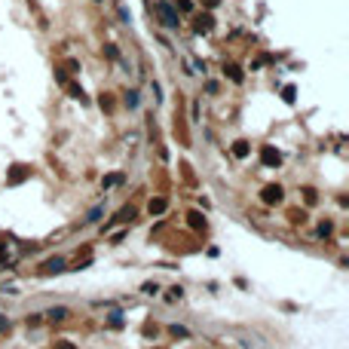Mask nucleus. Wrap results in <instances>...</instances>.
I'll list each match as a JSON object with an SVG mask.
<instances>
[{"label":"nucleus","mask_w":349,"mask_h":349,"mask_svg":"<svg viewBox=\"0 0 349 349\" xmlns=\"http://www.w3.org/2000/svg\"><path fill=\"white\" fill-rule=\"evenodd\" d=\"M261 162L263 166H279V162H282V153H279L276 147H263L261 150Z\"/></svg>","instance_id":"obj_1"},{"label":"nucleus","mask_w":349,"mask_h":349,"mask_svg":"<svg viewBox=\"0 0 349 349\" xmlns=\"http://www.w3.org/2000/svg\"><path fill=\"white\" fill-rule=\"evenodd\" d=\"M159 19H162V25H166V28H174V25H178V13H174L172 6H166V3L159 6Z\"/></svg>","instance_id":"obj_2"},{"label":"nucleus","mask_w":349,"mask_h":349,"mask_svg":"<svg viewBox=\"0 0 349 349\" xmlns=\"http://www.w3.org/2000/svg\"><path fill=\"white\" fill-rule=\"evenodd\" d=\"M263 202H282V187H279V184H270V187L263 190Z\"/></svg>","instance_id":"obj_3"},{"label":"nucleus","mask_w":349,"mask_h":349,"mask_svg":"<svg viewBox=\"0 0 349 349\" xmlns=\"http://www.w3.org/2000/svg\"><path fill=\"white\" fill-rule=\"evenodd\" d=\"M28 174H31V172H28L25 166H13V172H9V184H22Z\"/></svg>","instance_id":"obj_4"},{"label":"nucleus","mask_w":349,"mask_h":349,"mask_svg":"<svg viewBox=\"0 0 349 349\" xmlns=\"http://www.w3.org/2000/svg\"><path fill=\"white\" fill-rule=\"evenodd\" d=\"M193 28H196V34H205V31H212V16H202V19L196 22Z\"/></svg>","instance_id":"obj_5"},{"label":"nucleus","mask_w":349,"mask_h":349,"mask_svg":"<svg viewBox=\"0 0 349 349\" xmlns=\"http://www.w3.org/2000/svg\"><path fill=\"white\" fill-rule=\"evenodd\" d=\"M166 212V199H150V215H162Z\"/></svg>","instance_id":"obj_6"},{"label":"nucleus","mask_w":349,"mask_h":349,"mask_svg":"<svg viewBox=\"0 0 349 349\" xmlns=\"http://www.w3.org/2000/svg\"><path fill=\"white\" fill-rule=\"evenodd\" d=\"M46 316H49V319H55V322H62V319L67 316V309H65V306H55V309H49V312H46Z\"/></svg>","instance_id":"obj_7"},{"label":"nucleus","mask_w":349,"mask_h":349,"mask_svg":"<svg viewBox=\"0 0 349 349\" xmlns=\"http://www.w3.org/2000/svg\"><path fill=\"white\" fill-rule=\"evenodd\" d=\"M233 153H236L239 159H242V156H248V144H245V141H236V147H233Z\"/></svg>","instance_id":"obj_8"},{"label":"nucleus","mask_w":349,"mask_h":349,"mask_svg":"<svg viewBox=\"0 0 349 349\" xmlns=\"http://www.w3.org/2000/svg\"><path fill=\"white\" fill-rule=\"evenodd\" d=\"M46 270H49V273H58V270H65V261H62V258H55V261H49V263H46Z\"/></svg>","instance_id":"obj_9"},{"label":"nucleus","mask_w":349,"mask_h":349,"mask_svg":"<svg viewBox=\"0 0 349 349\" xmlns=\"http://www.w3.org/2000/svg\"><path fill=\"white\" fill-rule=\"evenodd\" d=\"M227 74H230V80H236V83H239V80H242V74H239V67H233V65L227 67Z\"/></svg>","instance_id":"obj_10"},{"label":"nucleus","mask_w":349,"mask_h":349,"mask_svg":"<svg viewBox=\"0 0 349 349\" xmlns=\"http://www.w3.org/2000/svg\"><path fill=\"white\" fill-rule=\"evenodd\" d=\"M132 215H135V212H132V208H123V212H120V215H116V220H132Z\"/></svg>","instance_id":"obj_11"},{"label":"nucleus","mask_w":349,"mask_h":349,"mask_svg":"<svg viewBox=\"0 0 349 349\" xmlns=\"http://www.w3.org/2000/svg\"><path fill=\"white\" fill-rule=\"evenodd\" d=\"M126 104H129V108H138V92H129V95H126Z\"/></svg>","instance_id":"obj_12"},{"label":"nucleus","mask_w":349,"mask_h":349,"mask_svg":"<svg viewBox=\"0 0 349 349\" xmlns=\"http://www.w3.org/2000/svg\"><path fill=\"white\" fill-rule=\"evenodd\" d=\"M172 334H174V337H187V328H181V325H172Z\"/></svg>","instance_id":"obj_13"},{"label":"nucleus","mask_w":349,"mask_h":349,"mask_svg":"<svg viewBox=\"0 0 349 349\" xmlns=\"http://www.w3.org/2000/svg\"><path fill=\"white\" fill-rule=\"evenodd\" d=\"M101 212H104L101 205H98V208H92V212H89V218H86V220H98V218H101Z\"/></svg>","instance_id":"obj_14"},{"label":"nucleus","mask_w":349,"mask_h":349,"mask_svg":"<svg viewBox=\"0 0 349 349\" xmlns=\"http://www.w3.org/2000/svg\"><path fill=\"white\" fill-rule=\"evenodd\" d=\"M55 349H77V346H74L71 340H58V343H55Z\"/></svg>","instance_id":"obj_15"},{"label":"nucleus","mask_w":349,"mask_h":349,"mask_svg":"<svg viewBox=\"0 0 349 349\" xmlns=\"http://www.w3.org/2000/svg\"><path fill=\"white\" fill-rule=\"evenodd\" d=\"M285 101H294V86H285V95H282Z\"/></svg>","instance_id":"obj_16"},{"label":"nucleus","mask_w":349,"mask_h":349,"mask_svg":"<svg viewBox=\"0 0 349 349\" xmlns=\"http://www.w3.org/2000/svg\"><path fill=\"white\" fill-rule=\"evenodd\" d=\"M144 294H156V282H147L144 285Z\"/></svg>","instance_id":"obj_17"},{"label":"nucleus","mask_w":349,"mask_h":349,"mask_svg":"<svg viewBox=\"0 0 349 349\" xmlns=\"http://www.w3.org/2000/svg\"><path fill=\"white\" fill-rule=\"evenodd\" d=\"M0 331H9V319H3V316H0Z\"/></svg>","instance_id":"obj_18"},{"label":"nucleus","mask_w":349,"mask_h":349,"mask_svg":"<svg viewBox=\"0 0 349 349\" xmlns=\"http://www.w3.org/2000/svg\"><path fill=\"white\" fill-rule=\"evenodd\" d=\"M205 3H208V6H215V3H218V0H205Z\"/></svg>","instance_id":"obj_19"}]
</instances>
